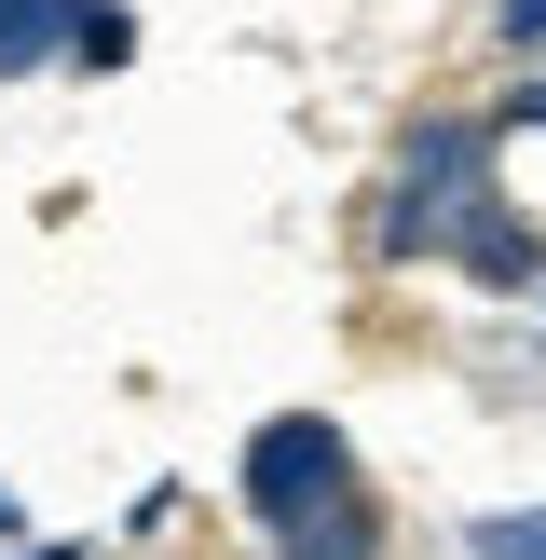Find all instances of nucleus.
<instances>
[{
  "label": "nucleus",
  "mask_w": 546,
  "mask_h": 560,
  "mask_svg": "<svg viewBox=\"0 0 546 560\" xmlns=\"http://www.w3.org/2000/svg\"><path fill=\"white\" fill-rule=\"evenodd\" d=\"M233 492H246V547L260 560H382V492H369V465H355V438L328 410L246 424Z\"/></svg>",
  "instance_id": "obj_1"
},
{
  "label": "nucleus",
  "mask_w": 546,
  "mask_h": 560,
  "mask_svg": "<svg viewBox=\"0 0 546 560\" xmlns=\"http://www.w3.org/2000/svg\"><path fill=\"white\" fill-rule=\"evenodd\" d=\"M491 164H506V124H491V109H410L396 151H382V178H369V206H355V260H382V273L437 260L451 219L491 191Z\"/></svg>",
  "instance_id": "obj_2"
},
{
  "label": "nucleus",
  "mask_w": 546,
  "mask_h": 560,
  "mask_svg": "<svg viewBox=\"0 0 546 560\" xmlns=\"http://www.w3.org/2000/svg\"><path fill=\"white\" fill-rule=\"evenodd\" d=\"M437 260H451V273H464V288H491V301H533V288H546V219H533V206H519V191H506V178H491V191H478V206H464V219H451V246H437Z\"/></svg>",
  "instance_id": "obj_3"
},
{
  "label": "nucleus",
  "mask_w": 546,
  "mask_h": 560,
  "mask_svg": "<svg viewBox=\"0 0 546 560\" xmlns=\"http://www.w3.org/2000/svg\"><path fill=\"white\" fill-rule=\"evenodd\" d=\"M55 69L123 82V69H136V14H123V0H69V55H55Z\"/></svg>",
  "instance_id": "obj_4"
},
{
  "label": "nucleus",
  "mask_w": 546,
  "mask_h": 560,
  "mask_svg": "<svg viewBox=\"0 0 546 560\" xmlns=\"http://www.w3.org/2000/svg\"><path fill=\"white\" fill-rule=\"evenodd\" d=\"M69 55V0H0V82H41Z\"/></svg>",
  "instance_id": "obj_5"
},
{
  "label": "nucleus",
  "mask_w": 546,
  "mask_h": 560,
  "mask_svg": "<svg viewBox=\"0 0 546 560\" xmlns=\"http://www.w3.org/2000/svg\"><path fill=\"white\" fill-rule=\"evenodd\" d=\"M464 560H546V506H491V520H464Z\"/></svg>",
  "instance_id": "obj_6"
},
{
  "label": "nucleus",
  "mask_w": 546,
  "mask_h": 560,
  "mask_svg": "<svg viewBox=\"0 0 546 560\" xmlns=\"http://www.w3.org/2000/svg\"><path fill=\"white\" fill-rule=\"evenodd\" d=\"M491 55L533 69V55H546V0H491Z\"/></svg>",
  "instance_id": "obj_7"
},
{
  "label": "nucleus",
  "mask_w": 546,
  "mask_h": 560,
  "mask_svg": "<svg viewBox=\"0 0 546 560\" xmlns=\"http://www.w3.org/2000/svg\"><path fill=\"white\" fill-rule=\"evenodd\" d=\"M0 547H27V506H14V479H0Z\"/></svg>",
  "instance_id": "obj_8"
},
{
  "label": "nucleus",
  "mask_w": 546,
  "mask_h": 560,
  "mask_svg": "<svg viewBox=\"0 0 546 560\" xmlns=\"http://www.w3.org/2000/svg\"><path fill=\"white\" fill-rule=\"evenodd\" d=\"M0 560H82V547H0Z\"/></svg>",
  "instance_id": "obj_9"
},
{
  "label": "nucleus",
  "mask_w": 546,
  "mask_h": 560,
  "mask_svg": "<svg viewBox=\"0 0 546 560\" xmlns=\"http://www.w3.org/2000/svg\"><path fill=\"white\" fill-rule=\"evenodd\" d=\"M533 301H546V288H533Z\"/></svg>",
  "instance_id": "obj_10"
}]
</instances>
